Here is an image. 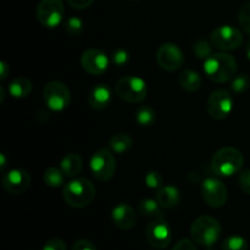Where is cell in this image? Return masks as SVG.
Returning a JSON list of instances; mask_svg holds the SVG:
<instances>
[{
  "instance_id": "obj_1",
  "label": "cell",
  "mask_w": 250,
  "mask_h": 250,
  "mask_svg": "<svg viewBox=\"0 0 250 250\" xmlns=\"http://www.w3.org/2000/svg\"><path fill=\"white\" fill-rule=\"evenodd\" d=\"M204 72L212 82H229L237 73V60L226 51L211 54L204 61Z\"/></svg>"
},
{
  "instance_id": "obj_2",
  "label": "cell",
  "mask_w": 250,
  "mask_h": 250,
  "mask_svg": "<svg viewBox=\"0 0 250 250\" xmlns=\"http://www.w3.org/2000/svg\"><path fill=\"white\" fill-rule=\"evenodd\" d=\"M244 165V156L238 149L226 146L214 154L211 159L212 172L220 177H231L241 172Z\"/></svg>"
},
{
  "instance_id": "obj_3",
  "label": "cell",
  "mask_w": 250,
  "mask_h": 250,
  "mask_svg": "<svg viewBox=\"0 0 250 250\" xmlns=\"http://www.w3.org/2000/svg\"><path fill=\"white\" fill-rule=\"evenodd\" d=\"M63 199L70 207L82 209L95 198V187L87 178H75L63 187Z\"/></svg>"
},
{
  "instance_id": "obj_4",
  "label": "cell",
  "mask_w": 250,
  "mask_h": 250,
  "mask_svg": "<svg viewBox=\"0 0 250 250\" xmlns=\"http://www.w3.org/2000/svg\"><path fill=\"white\" fill-rule=\"evenodd\" d=\"M221 225L215 217L204 216L194 220L190 227V236L197 244L203 247H212L221 237Z\"/></svg>"
},
{
  "instance_id": "obj_5",
  "label": "cell",
  "mask_w": 250,
  "mask_h": 250,
  "mask_svg": "<svg viewBox=\"0 0 250 250\" xmlns=\"http://www.w3.org/2000/svg\"><path fill=\"white\" fill-rule=\"evenodd\" d=\"M117 97L131 104L142 103L148 94V85L146 81L136 76H126L120 78L115 84Z\"/></svg>"
},
{
  "instance_id": "obj_6",
  "label": "cell",
  "mask_w": 250,
  "mask_h": 250,
  "mask_svg": "<svg viewBox=\"0 0 250 250\" xmlns=\"http://www.w3.org/2000/svg\"><path fill=\"white\" fill-rule=\"evenodd\" d=\"M37 20L46 28H55L65 16V5L62 0H41L37 6Z\"/></svg>"
},
{
  "instance_id": "obj_7",
  "label": "cell",
  "mask_w": 250,
  "mask_h": 250,
  "mask_svg": "<svg viewBox=\"0 0 250 250\" xmlns=\"http://www.w3.org/2000/svg\"><path fill=\"white\" fill-rule=\"evenodd\" d=\"M210 42L221 51L236 50L243 44V33L232 26H220L211 32Z\"/></svg>"
},
{
  "instance_id": "obj_8",
  "label": "cell",
  "mask_w": 250,
  "mask_h": 250,
  "mask_svg": "<svg viewBox=\"0 0 250 250\" xmlns=\"http://www.w3.org/2000/svg\"><path fill=\"white\" fill-rule=\"evenodd\" d=\"M90 171L98 181H109L116 171V160L109 149H100L93 154L90 159Z\"/></svg>"
},
{
  "instance_id": "obj_9",
  "label": "cell",
  "mask_w": 250,
  "mask_h": 250,
  "mask_svg": "<svg viewBox=\"0 0 250 250\" xmlns=\"http://www.w3.org/2000/svg\"><path fill=\"white\" fill-rule=\"evenodd\" d=\"M44 100L53 111H62L70 105L71 93L65 83L60 81H50L44 87Z\"/></svg>"
},
{
  "instance_id": "obj_10",
  "label": "cell",
  "mask_w": 250,
  "mask_h": 250,
  "mask_svg": "<svg viewBox=\"0 0 250 250\" xmlns=\"http://www.w3.org/2000/svg\"><path fill=\"white\" fill-rule=\"evenodd\" d=\"M208 114L215 120L229 117L233 110V98L226 89H216L210 94L207 103Z\"/></svg>"
},
{
  "instance_id": "obj_11",
  "label": "cell",
  "mask_w": 250,
  "mask_h": 250,
  "mask_svg": "<svg viewBox=\"0 0 250 250\" xmlns=\"http://www.w3.org/2000/svg\"><path fill=\"white\" fill-rule=\"evenodd\" d=\"M156 62L163 70L175 72L182 67L185 58L178 45L173 43H164L156 51Z\"/></svg>"
},
{
  "instance_id": "obj_12",
  "label": "cell",
  "mask_w": 250,
  "mask_h": 250,
  "mask_svg": "<svg viewBox=\"0 0 250 250\" xmlns=\"http://www.w3.org/2000/svg\"><path fill=\"white\" fill-rule=\"evenodd\" d=\"M146 241L156 249H164L170 246L172 241V231L164 219H155L148 225L146 229Z\"/></svg>"
},
{
  "instance_id": "obj_13",
  "label": "cell",
  "mask_w": 250,
  "mask_h": 250,
  "mask_svg": "<svg viewBox=\"0 0 250 250\" xmlns=\"http://www.w3.org/2000/svg\"><path fill=\"white\" fill-rule=\"evenodd\" d=\"M203 200L211 208H221L227 202V188L220 180L208 177L202 183Z\"/></svg>"
},
{
  "instance_id": "obj_14",
  "label": "cell",
  "mask_w": 250,
  "mask_h": 250,
  "mask_svg": "<svg viewBox=\"0 0 250 250\" xmlns=\"http://www.w3.org/2000/svg\"><path fill=\"white\" fill-rule=\"evenodd\" d=\"M31 186V176L22 168H12L2 176V187L12 195H20L27 192Z\"/></svg>"
},
{
  "instance_id": "obj_15",
  "label": "cell",
  "mask_w": 250,
  "mask_h": 250,
  "mask_svg": "<svg viewBox=\"0 0 250 250\" xmlns=\"http://www.w3.org/2000/svg\"><path fill=\"white\" fill-rule=\"evenodd\" d=\"M109 58L103 50L92 48L85 50L81 56V65L90 75H102L109 68Z\"/></svg>"
},
{
  "instance_id": "obj_16",
  "label": "cell",
  "mask_w": 250,
  "mask_h": 250,
  "mask_svg": "<svg viewBox=\"0 0 250 250\" xmlns=\"http://www.w3.org/2000/svg\"><path fill=\"white\" fill-rule=\"evenodd\" d=\"M111 216L115 226L121 231H129L133 229L137 222L136 210L126 203L116 205L112 210Z\"/></svg>"
},
{
  "instance_id": "obj_17",
  "label": "cell",
  "mask_w": 250,
  "mask_h": 250,
  "mask_svg": "<svg viewBox=\"0 0 250 250\" xmlns=\"http://www.w3.org/2000/svg\"><path fill=\"white\" fill-rule=\"evenodd\" d=\"M111 103V90L107 85L98 84L88 95V104L94 110H104Z\"/></svg>"
},
{
  "instance_id": "obj_18",
  "label": "cell",
  "mask_w": 250,
  "mask_h": 250,
  "mask_svg": "<svg viewBox=\"0 0 250 250\" xmlns=\"http://www.w3.org/2000/svg\"><path fill=\"white\" fill-rule=\"evenodd\" d=\"M156 200L164 209H172L177 207L181 200L180 192L173 186H163L159 190H156Z\"/></svg>"
},
{
  "instance_id": "obj_19",
  "label": "cell",
  "mask_w": 250,
  "mask_h": 250,
  "mask_svg": "<svg viewBox=\"0 0 250 250\" xmlns=\"http://www.w3.org/2000/svg\"><path fill=\"white\" fill-rule=\"evenodd\" d=\"M60 168L62 172L68 177H76L81 173L83 168V160L78 154L71 153L67 154L65 158L61 160Z\"/></svg>"
},
{
  "instance_id": "obj_20",
  "label": "cell",
  "mask_w": 250,
  "mask_h": 250,
  "mask_svg": "<svg viewBox=\"0 0 250 250\" xmlns=\"http://www.w3.org/2000/svg\"><path fill=\"white\" fill-rule=\"evenodd\" d=\"M178 83L181 88L188 93H193L199 90L202 87V77L199 73L193 70H185L178 76Z\"/></svg>"
},
{
  "instance_id": "obj_21",
  "label": "cell",
  "mask_w": 250,
  "mask_h": 250,
  "mask_svg": "<svg viewBox=\"0 0 250 250\" xmlns=\"http://www.w3.org/2000/svg\"><path fill=\"white\" fill-rule=\"evenodd\" d=\"M138 211L142 216L151 217V219H164L163 207L156 199L146 198L142 199L138 204Z\"/></svg>"
},
{
  "instance_id": "obj_22",
  "label": "cell",
  "mask_w": 250,
  "mask_h": 250,
  "mask_svg": "<svg viewBox=\"0 0 250 250\" xmlns=\"http://www.w3.org/2000/svg\"><path fill=\"white\" fill-rule=\"evenodd\" d=\"M133 146V139L127 133H116L110 137L109 146L116 154H125Z\"/></svg>"
},
{
  "instance_id": "obj_23",
  "label": "cell",
  "mask_w": 250,
  "mask_h": 250,
  "mask_svg": "<svg viewBox=\"0 0 250 250\" xmlns=\"http://www.w3.org/2000/svg\"><path fill=\"white\" fill-rule=\"evenodd\" d=\"M9 92L12 97L17 99L28 97L32 92V82L26 77L15 78L10 83Z\"/></svg>"
},
{
  "instance_id": "obj_24",
  "label": "cell",
  "mask_w": 250,
  "mask_h": 250,
  "mask_svg": "<svg viewBox=\"0 0 250 250\" xmlns=\"http://www.w3.org/2000/svg\"><path fill=\"white\" fill-rule=\"evenodd\" d=\"M136 121L142 127H150L155 124L156 114L149 105H141L136 111Z\"/></svg>"
},
{
  "instance_id": "obj_25",
  "label": "cell",
  "mask_w": 250,
  "mask_h": 250,
  "mask_svg": "<svg viewBox=\"0 0 250 250\" xmlns=\"http://www.w3.org/2000/svg\"><path fill=\"white\" fill-rule=\"evenodd\" d=\"M65 176L66 175L62 172L61 168L49 167L48 170H45V172H44V182H45L46 186H49V187L58 188L63 185V182H65Z\"/></svg>"
},
{
  "instance_id": "obj_26",
  "label": "cell",
  "mask_w": 250,
  "mask_h": 250,
  "mask_svg": "<svg viewBox=\"0 0 250 250\" xmlns=\"http://www.w3.org/2000/svg\"><path fill=\"white\" fill-rule=\"evenodd\" d=\"M222 250H248V242L241 236H229L221 244Z\"/></svg>"
},
{
  "instance_id": "obj_27",
  "label": "cell",
  "mask_w": 250,
  "mask_h": 250,
  "mask_svg": "<svg viewBox=\"0 0 250 250\" xmlns=\"http://www.w3.org/2000/svg\"><path fill=\"white\" fill-rule=\"evenodd\" d=\"M193 51L199 59H208L212 54V44L211 42H208L205 39H198L193 45Z\"/></svg>"
},
{
  "instance_id": "obj_28",
  "label": "cell",
  "mask_w": 250,
  "mask_h": 250,
  "mask_svg": "<svg viewBox=\"0 0 250 250\" xmlns=\"http://www.w3.org/2000/svg\"><path fill=\"white\" fill-rule=\"evenodd\" d=\"M65 28L68 34H71L73 37H77L81 36L83 33V31H84V23H83V21L80 17L72 16L66 21Z\"/></svg>"
},
{
  "instance_id": "obj_29",
  "label": "cell",
  "mask_w": 250,
  "mask_h": 250,
  "mask_svg": "<svg viewBox=\"0 0 250 250\" xmlns=\"http://www.w3.org/2000/svg\"><path fill=\"white\" fill-rule=\"evenodd\" d=\"M249 85H250V80H249L248 75H244V73H242V75L234 76L233 80H232V83H231V89L233 90L236 94H242V93H244L248 90Z\"/></svg>"
},
{
  "instance_id": "obj_30",
  "label": "cell",
  "mask_w": 250,
  "mask_h": 250,
  "mask_svg": "<svg viewBox=\"0 0 250 250\" xmlns=\"http://www.w3.org/2000/svg\"><path fill=\"white\" fill-rule=\"evenodd\" d=\"M238 22L244 32L250 34V1L242 5L238 12Z\"/></svg>"
},
{
  "instance_id": "obj_31",
  "label": "cell",
  "mask_w": 250,
  "mask_h": 250,
  "mask_svg": "<svg viewBox=\"0 0 250 250\" xmlns=\"http://www.w3.org/2000/svg\"><path fill=\"white\" fill-rule=\"evenodd\" d=\"M146 185L148 186L150 189L159 190L164 186L163 183V176L158 172V171H149L144 177Z\"/></svg>"
},
{
  "instance_id": "obj_32",
  "label": "cell",
  "mask_w": 250,
  "mask_h": 250,
  "mask_svg": "<svg viewBox=\"0 0 250 250\" xmlns=\"http://www.w3.org/2000/svg\"><path fill=\"white\" fill-rule=\"evenodd\" d=\"M129 61V54L128 51L125 50V49H116V50L112 53V62L114 65L119 66V67H124L125 65H127Z\"/></svg>"
},
{
  "instance_id": "obj_33",
  "label": "cell",
  "mask_w": 250,
  "mask_h": 250,
  "mask_svg": "<svg viewBox=\"0 0 250 250\" xmlns=\"http://www.w3.org/2000/svg\"><path fill=\"white\" fill-rule=\"evenodd\" d=\"M238 185L246 194L250 195V168L241 171L238 177Z\"/></svg>"
},
{
  "instance_id": "obj_34",
  "label": "cell",
  "mask_w": 250,
  "mask_h": 250,
  "mask_svg": "<svg viewBox=\"0 0 250 250\" xmlns=\"http://www.w3.org/2000/svg\"><path fill=\"white\" fill-rule=\"evenodd\" d=\"M43 250H67V247L62 239L51 238L44 244Z\"/></svg>"
},
{
  "instance_id": "obj_35",
  "label": "cell",
  "mask_w": 250,
  "mask_h": 250,
  "mask_svg": "<svg viewBox=\"0 0 250 250\" xmlns=\"http://www.w3.org/2000/svg\"><path fill=\"white\" fill-rule=\"evenodd\" d=\"M71 250H97V247L88 239H78L73 243Z\"/></svg>"
},
{
  "instance_id": "obj_36",
  "label": "cell",
  "mask_w": 250,
  "mask_h": 250,
  "mask_svg": "<svg viewBox=\"0 0 250 250\" xmlns=\"http://www.w3.org/2000/svg\"><path fill=\"white\" fill-rule=\"evenodd\" d=\"M172 250H197V247H195L194 241L185 238L178 241Z\"/></svg>"
},
{
  "instance_id": "obj_37",
  "label": "cell",
  "mask_w": 250,
  "mask_h": 250,
  "mask_svg": "<svg viewBox=\"0 0 250 250\" xmlns=\"http://www.w3.org/2000/svg\"><path fill=\"white\" fill-rule=\"evenodd\" d=\"M67 2L71 7H73V9L83 10L89 7L90 5L94 2V0H67Z\"/></svg>"
},
{
  "instance_id": "obj_38",
  "label": "cell",
  "mask_w": 250,
  "mask_h": 250,
  "mask_svg": "<svg viewBox=\"0 0 250 250\" xmlns=\"http://www.w3.org/2000/svg\"><path fill=\"white\" fill-rule=\"evenodd\" d=\"M0 68H1V80H4V78H6L7 73H9V66H7V63L5 62V61H1L0 62Z\"/></svg>"
},
{
  "instance_id": "obj_39",
  "label": "cell",
  "mask_w": 250,
  "mask_h": 250,
  "mask_svg": "<svg viewBox=\"0 0 250 250\" xmlns=\"http://www.w3.org/2000/svg\"><path fill=\"white\" fill-rule=\"evenodd\" d=\"M0 159H1V170L4 171L5 165H6V159H5L4 154H0Z\"/></svg>"
},
{
  "instance_id": "obj_40",
  "label": "cell",
  "mask_w": 250,
  "mask_h": 250,
  "mask_svg": "<svg viewBox=\"0 0 250 250\" xmlns=\"http://www.w3.org/2000/svg\"><path fill=\"white\" fill-rule=\"evenodd\" d=\"M246 54H247V58L250 60V38H249L248 43H247V46H246Z\"/></svg>"
},
{
  "instance_id": "obj_41",
  "label": "cell",
  "mask_w": 250,
  "mask_h": 250,
  "mask_svg": "<svg viewBox=\"0 0 250 250\" xmlns=\"http://www.w3.org/2000/svg\"><path fill=\"white\" fill-rule=\"evenodd\" d=\"M207 250H215V249H212L211 247H208V249H207Z\"/></svg>"
},
{
  "instance_id": "obj_42",
  "label": "cell",
  "mask_w": 250,
  "mask_h": 250,
  "mask_svg": "<svg viewBox=\"0 0 250 250\" xmlns=\"http://www.w3.org/2000/svg\"><path fill=\"white\" fill-rule=\"evenodd\" d=\"M132 1H137V0H132Z\"/></svg>"
}]
</instances>
